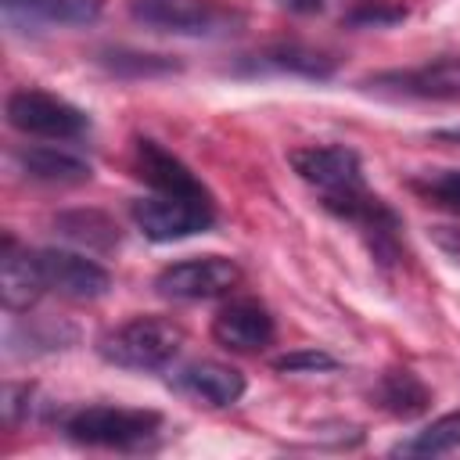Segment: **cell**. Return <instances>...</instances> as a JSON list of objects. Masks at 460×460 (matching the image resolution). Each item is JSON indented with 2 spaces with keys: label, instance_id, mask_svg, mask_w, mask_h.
I'll return each instance as SVG.
<instances>
[{
  "label": "cell",
  "instance_id": "6da1fadb",
  "mask_svg": "<svg viewBox=\"0 0 460 460\" xmlns=\"http://www.w3.org/2000/svg\"><path fill=\"white\" fill-rule=\"evenodd\" d=\"M183 349V331L162 316H133L108 334H101L97 352L101 359L122 370H162Z\"/></svg>",
  "mask_w": 460,
  "mask_h": 460
},
{
  "label": "cell",
  "instance_id": "7a4b0ae2",
  "mask_svg": "<svg viewBox=\"0 0 460 460\" xmlns=\"http://www.w3.org/2000/svg\"><path fill=\"white\" fill-rule=\"evenodd\" d=\"M72 442L101 449H140L162 431V413L126 406H79L61 420Z\"/></svg>",
  "mask_w": 460,
  "mask_h": 460
},
{
  "label": "cell",
  "instance_id": "3957f363",
  "mask_svg": "<svg viewBox=\"0 0 460 460\" xmlns=\"http://www.w3.org/2000/svg\"><path fill=\"white\" fill-rule=\"evenodd\" d=\"M7 126L25 133V137H43V140H75L90 129V115L83 108H75L72 101L47 93V90H11L7 104H4Z\"/></svg>",
  "mask_w": 460,
  "mask_h": 460
},
{
  "label": "cell",
  "instance_id": "277c9868",
  "mask_svg": "<svg viewBox=\"0 0 460 460\" xmlns=\"http://www.w3.org/2000/svg\"><path fill=\"white\" fill-rule=\"evenodd\" d=\"M129 216L137 230L147 241H183L194 234H205L216 223V205L212 198H183V194H151L129 201Z\"/></svg>",
  "mask_w": 460,
  "mask_h": 460
},
{
  "label": "cell",
  "instance_id": "5b68a950",
  "mask_svg": "<svg viewBox=\"0 0 460 460\" xmlns=\"http://www.w3.org/2000/svg\"><path fill=\"white\" fill-rule=\"evenodd\" d=\"M129 18L176 36H226L244 18L212 0H129Z\"/></svg>",
  "mask_w": 460,
  "mask_h": 460
},
{
  "label": "cell",
  "instance_id": "8992f818",
  "mask_svg": "<svg viewBox=\"0 0 460 460\" xmlns=\"http://www.w3.org/2000/svg\"><path fill=\"white\" fill-rule=\"evenodd\" d=\"M32 259V270H36V280L47 291L61 295V298H75V302H93L101 295H108L111 288V273L79 255V252H68V248H36L29 252Z\"/></svg>",
  "mask_w": 460,
  "mask_h": 460
},
{
  "label": "cell",
  "instance_id": "52a82bcc",
  "mask_svg": "<svg viewBox=\"0 0 460 460\" xmlns=\"http://www.w3.org/2000/svg\"><path fill=\"white\" fill-rule=\"evenodd\" d=\"M241 284V266L226 255H194L165 266L155 277V291L172 302H201L230 295Z\"/></svg>",
  "mask_w": 460,
  "mask_h": 460
},
{
  "label": "cell",
  "instance_id": "ba28073f",
  "mask_svg": "<svg viewBox=\"0 0 460 460\" xmlns=\"http://www.w3.org/2000/svg\"><path fill=\"white\" fill-rule=\"evenodd\" d=\"M288 162L298 172V180H305L309 187L320 190V198H334V194H349V190L367 187L359 155L352 147H345V144L295 147V151H288Z\"/></svg>",
  "mask_w": 460,
  "mask_h": 460
},
{
  "label": "cell",
  "instance_id": "9c48e42d",
  "mask_svg": "<svg viewBox=\"0 0 460 460\" xmlns=\"http://www.w3.org/2000/svg\"><path fill=\"white\" fill-rule=\"evenodd\" d=\"M363 86L399 97H420V101H456L460 97V58L446 54L413 68H388L363 79Z\"/></svg>",
  "mask_w": 460,
  "mask_h": 460
},
{
  "label": "cell",
  "instance_id": "30bf717a",
  "mask_svg": "<svg viewBox=\"0 0 460 460\" xmlns=\"http://www.w3.org/2000/svg\"><path fill=\"white\" fill-rule=\"evenodd\" d=\"M101 0H0V14L11 32L93 25L101 18Z\"/></svg>",
  "mask_w": 460,
  "mask_h": 460
},
{
  "label": "cell",
  "instance_id": "8fae6325",
  "mask_svg": "<svg viewBox=\"0 0 460 460\" xmlns=\"http://www.w3.org/2000/svg\"><path fill=\"white\" fill-rule=\"evenodd\" d=\"M212 338L230 352H262L277 338L270 309L255 298H237L212 316Z\"/></svg>",
  "mask_w": 460,
  "mask_h": 460
},
{
  "label": "cell",
  "instance_id": "7c38bea8",
  "mask_svg": "<svg viewBox=\"0 0 460 460\" xmlns=\"http://www.w3.org/2000/svg\"><path fill=\"white\" fill-rule=\"evenodd\" d=\"M169 385L180 395H187V399H194L201 406H216V410L234 406L248 388L244 374L237 367H230V363H219V359H194V363L180 367L169 377Z\"/></svg>",
  "mask_w": 460,
  "mask_h": 460
},
{
  "label": "cell",
  "instance_id": "4fadbf2b",
  "mask_svg": "<svg viewBox=\"0 0 460 460\" xmlns=\"http://www.w3.org/2000/svg\"><path fill=\"white\" fill-rule=\"evenodd\" d=\"M133 172L158 194H183V198H212L205 190V183L172 155L165 151L158 140L151 137H137L133 144Z\"/></svg>",
  "mask_w": 460,
  "mask_h": 460
},
{
  "label": "cell",
  "instance_id": "5bb4252c",
  "mask_svg": "<svg viewBox=\"0 0 460 460\" xmlns=\"http://www.w3.org/2000/svg\"><path fill=\"white\" fill-rule=\"evenodd\" d=\"M14 158H18V169L29 180H36V183L75 187V183H86L93 176V169H90L86 158H79L72 151H61V147H50V144H29Z\"/></svg>",
  "mask_w": 460,
  "mask_h": 460
},
{
  "label": "cell",
  "instance_id": "9a60e30c",
  "mask_svg": "<svg viewBox=\"0 0 460 460\" xmlns=\"http://www.w3.org/2000/svg\"><path fill=\"white\" fill-rule=\"evenodd\" d=\"M248 65L255 72H291V75H305V79L334 75V58L327 50H316L305 43H273V47L252 54Z\"/></svg>",
  "mask_w": 460,
  "mask_h": 460
},
{
  "label": "cell",
  "instance_id": "2e32d148",
  "mask_svg": "<svg viewBox=\"0 0 460 460\" xmlns=\"http://www.w3.org/2000/svg\"><path fill=\"white\" fill-rule=\"evenodd\" d=\"M54 230L90 252H111L119 248L122 234H119V223L108 216V212H97V208H72V212H61L54 216Z\"/></svg>",
  "mask_w": 460,
  "mask_h": 460
},
{
  "label": "cell",
  "instance_id": "e0dca14e",
  "mask_svg": "<svg viewBox=\"0 0 460 460\" xmlns=\"http://www.w3.org/2000/svg\"><path fill=\"white\" fill-rule=\"evenodd\" d=\"M374 399L392 417L410 420V417H420L431 406V388L413 370H388V374H381V381L374 388Z\"/></svg>",
  "mask_w": 460,
  "mask_h": 460
},
{
  "label": "cell",
  "instance_id": "ac0fdd59",
  "mask_svg": "<svg viewBox=\"0 0 460 460\" xmlns=\"http://www.w3.org/2000/svg\"><path fill=\"white\" fill-rule=\"evenodd\" d=\"M0 291H4V305L14 313V309H29L43 288L36 280V270H32V259L29 252H18L14 237H4V262H0Z\"/></svg>",
  "mask_w": 460,
  "mask_h": 460
},
{
  "label": "cell",
  "instance_id": "d6986e66",
  "mask_svg": "<svg viewBox=\"0 0 460 460\" xmlns=\"http://www.w3.org/2000/svg\"><path fill=\"white\" fill-rule=\"evenodd\" d=\"M97 65L115 72V75H129V79H140V75H169L180 68V61L165 58V54H144V50H126V47H108V50H97Z\"/></svg>",
  "mask_w": 460,
  "mask_h": 460
},
{
  "label": "cell",
  "instance_id": "ffe728a7",
  "mask_svg": "<svg viewBox=\"0 0 460 460\" xmlns=\"http://www.w3.org/2000/svg\"><path fill=\"white\" fill-rule=\"evenodd\" d=\"M460 449V413H442L438 420H431L428 428H420L413 438L399 442L392 453L402 456H435V453H449Z\"/></svg>",
  "mask_w": 460,
  "mask_h": 460
},
{
  "label": "cell",
  "instance_id": "44dd1931",
  "mask_svg": "<svg viewBox=\"0 0 460 460\" xmlns=\"http://www.w3.org/2000/svg\"><path fill=\"white\" fill-rule=\"evenodd\" d=\"M410 187L424 201L460 216V169H424V172L410 176Z\"/></svg>",
  "mask_w": 460,
  "mask_h": 460
},
{
  "label": "cell",
  "instance_id": "7402d4cb",
  "mask_svg": "<svg viewBox=\"0 0 460 460\" xmlns=\"http://www.w3.org/2000/svg\"><path fill=\"white\" fill-rule=\"evenodd\" d=\"M273 367L280 374H316V370H334L338 359L323 349H295V352H284L273 359Z\"/></svg>",
  "mask_w": 460,
  "mask_h": 460
},
{
  "label": "cell",
  "instance_id": "603a6c76",
  "mask_svg": "<svg viewBox=\"0 0 460 460\" xmlns=\"http://www.w3.org/2000/svg\"><path fill=\"white\" fill-rule=\"evenodd\" d=\"M29 399H32V385H7V388H4V402H0L4 420H7V424L22 420V417L29 413Z\"/></svg>",
  "mask_w": 460,
  "mask_h": 460
},
{
  "label": "cell",
  "instance_id": "cb8c5ba5",
  "mask_svg": "<svg viewBox=\"0 0 460 460\" xmlns=\"http://www.w3.org/2000/svg\"><path fill=\"white\" fill-rule=\"evenodd\" d=\"M402 18H406L402 7H359V11H352L345 22H349V25H395V22H402Z\"/></svg>",
  "mask_w": 460,
  "mask_h": 460
},
{
  "label": "cell",
  "instance_id": "d4e9b609",
  "mask_svg": "<svg viewBox=\"0 0 460 460\" xmlns=\"http://www.w3.org/2000/svg\"><path fill=\"white\" fill-rule=\"evenodd\" d=\"M277 7H284L291 14H316V11H323V0H277Z\"/></svg>",
  "mask_w": 460,
  "mask_h": 460
},
{
  "label": "cell",
  "instance_id": "484cf974",
  "mask_svg": "<svg viewBox=\"0 0 460 460\" xmlns=\"http://www.w3.org/2000/svg\"><path fill=\"white\" fill-rule=\"evenodd\" d=\"M435 137H438V140H453V144H460V126H456V129H438Z\"/></svg>",
  "mask_w": 460,
  "mask_h": 460
}]
</instances>
